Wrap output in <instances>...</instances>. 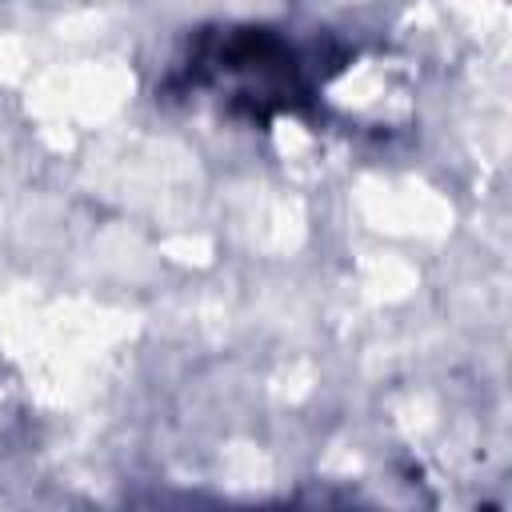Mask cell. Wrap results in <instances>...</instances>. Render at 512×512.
<instances>
[{
	"instance_id": "6da1fadb",
	"label": "cell",
	"mask_w": 512,
	"mask_h": 512,
	"mask_svg": "<svg viewBox=\"0 0 512 512\" xmlns=\"http://www.w3.org/2000/svg\"><path fill=\"white\" fill-rule=\"evenodd\" d=\"M320 52L292 44L276 28H216L200 32L188 60L184 84L212 88L232 116L268 124L276 112H296L324 84Z\"/></svg>"
}]
</instances>
